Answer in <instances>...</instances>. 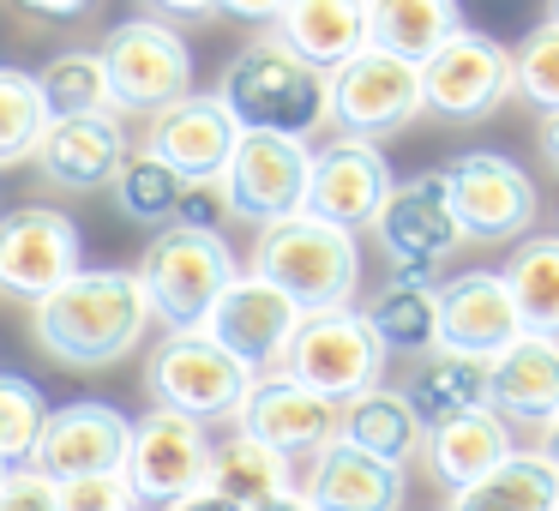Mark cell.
<instances>
[{
	"mask_svg": "<svg viewBox=\"0 0 559 511\" xmlns=\"http://www.w3.org/2000/svg\"><path fill=\"white\" fill-rule=\"evenodd\" d=\"M217 103L241 133H283V139H313L331 127V79L313 61L289 49L271 31L253 37L229 67H223Z\"/></svg>",
	"mask_w": 559,
	"mask_h": 511,
	"instance_id": "cell-2",
	"label": "cell"
},
{
	"mask_svg": "<svg viewBox=\"0 0 559 511\" xmlns=\"http://www.w3.org/2000/svg\"><path fill=\"white\" fill-rule=\"evenodd\" d=\"M79 223L49 205H19L0 217V295L7 301H43L79 271Z\"/></svg>",
	"mask_w": 559,
	"mask_h": 511,
	"instance_id": "cell-13",
	"label": "cell"
},
{
	"mask_svg": "<svg viewBox=\"0 0 559 511\" xmlns=\"http://www.w3.org/2000/svg\"><path fill=\"white\" fill-rule=\"evenodd\" d=\"M151 331V307L133 271H85L31 301V337L61 367H115Z\"/></svg>",
	"mask_w": 559,
	"mask_h": 511,
	"instance_id": "cell-1",
	"label": "cell"
},
{
	"mask_svg": "<svg viewBox=\"0 0 559 511\" xmlns=\"http://www.w3.org/2000/svg\"><path fill=\"white\" fill-rule=\"evenodd\" d=\"M229 217V199H223V181H187L181 205H175V223L181 229H217Z\"/></svg>",
	"mask_w": 559,
	"mask_h": 511,
	"instance_id": "cell-40",
	"label": "cell"
},
{
	"mask_svg": "<svg viewBox=\"0 0 559 511\" xmlns=\"http://www.w3.org/2000/svg\"><path fill=\"white\" fill-rule=\"evenodd\" d=\"M37 91H43L49 121H73V115H121V109H115V97H109V73H103V55L97 49L55 55V61L37 73Z\"/></svg>",
	"mask_w": 559,
	"mask_h": 511,
	"instance_id": "cell-33",
	"label": "cell"
},
{
	"mask_svg": "<svg viewBox=\"0 0 559 511\" xmlns=\"http://www.w3.org/2000/svg\"><path fill=\"white\" fill-rule=\"evenodd\" d=\"M25 13H37V19H73V13H85L91 0H19Z\"/></svg>",
	"mask_w": 559,
	"mask_h": 511,
	"instance_id": "cell-43",
	"label": "cell"
},
{
	"mask_svg": "<svg viewBox=\"0 0 559 511\" xmlns=\"http://www.w3.org/2000/svg\"><path fill=\"white\" fill-rule=\"evenodd\" d=\"M235 271L241 265H235L229 241H223L217 229H181V223H169V229L145 247L133 277H139V289H145L151 319H163L169 331H199L211 313V301L235 283Z\"/></svg>",
	"mask_w": 559,
	"mask_h": 511,
	"instance_id": "cell-4",
	"label": "cell"
},
{
	"mask_svg": "<svg viewBox=\"0 0 559 511\" xmlns=\"http://www.w3.org/2000/svg\"><path fill=\"white\" fill-rule=\"evenodd\" d=\"M49 109H43L37 73H19V67H0V163H25L37 151Z\"/></svg>",
	"mask_w": 559,
	"mask_h": 511,
	"instance_id": "cell-35",
	"label": "cell"
},
{
	"mask_svg": "<svg viewBox=\"0 0 559 511\" xmlns=\"http://www.w3.org/2000/svg\"><path fill=\"white\" fill-rule=\"evenodd\" d=\"M542 433H547V445H542V451H547V457H554V463H559V415H554V421H547V427H542Z\"/></svg>",
	"mask_w": 559,
	"mask_h": 511,
	"instance_id": "cell-47",
	"label": "cell"
},
{
	"mask_svg": "<svg viewBox=\"0 0 559 511\" xmlns=\"http://www.w3.org/2000/svg\"><path fill=\"white\" fill-rule=\"evenodd\" d=\"M43 415H49V397H43L31 379L19 373H0V463H31L43 433Z\"/></svg>",
	"mask_w": 559,
	"mask_h": 511,
	"instance_id": "cell-37",
	"label": "cell"
},
{
	"mask_svg": "<svg viewBox=\"0 0 559 511\" xmlns=\"http://www.w3.org/2000/svg\"><path fill=\"white\" fill-rule=\"evenodd\" d=\"M439 175L463 241H518L535 223V181L499 151H463Z\"/></svg>",
	"mask_w": 559,
	"mask_h": 511,
	"instance_id": "cell-11",
	"label": "cell"
},
{
	"mask_svg": "<svg viewBox=\"0 0 559 511\" xmlns=\"http://www.w3.org/2000/svg\"><path fill=\"white\" fill-rule=\"evenodd\" d=\"M0 511H61V487L31 463H13L0 475Z\"/></svg>",
	"mask_w": 559,
	"mask_h": 511,
	"instance_id": "cell-39",
	"label": "cell"
},
{
	"mask_svg": "<svg viewBox=\"0 0 559 511\" xmlns=\"http://www.w3.org/2000/svg\"><path fill=\"white\" fill-rule=\"evenodd\" d=\"M542 157L554 163V175H559V115H542Z\"/></svg>",
	"mask_w": 559,
	"mask_h": 511,
	"instance_id": "cell-45",
	"label": "cell"
},
{
	"mask_svg": "<svg viewBox=\"0 0 559 511\" xmlns=\"http://www.w3.org/2000/svg\"><path fill=\"white\" fill-rule=\"evenodd\" d=\"M451 511H559V463L547 451H511L451 494Z\"/></svg>",
	"mask_w": 559,
	"mask_h": 511,
	"instance_id": "cell-27",
	"label": "cell"
},
{
	"mask_svg": "<svg viewBox=\"0 0 559 511\" xmlns=\"http://www.w3.org/2000/svg\"><path fill=\"white\" fill-rule=\"evenodd\" d=\"M518 337H523V325H518V307H511V289L499 271H457L451 283H439V343L433 349L493 361Z\"/></svg>",
	"mask_w": 559,
	"mask_h": 511,
	"instance_id": "cell-20",
	"label": "cell"
},
{
	"mask_svg": "<svg viewBox=\"0 0 559 511\" xmlns=\"http://www.w3.org/2000/svg\"><path fill=\"white\" fill-rule=\"evenodd\" d=\"M271 25L301 61L331 73L367 49V0H283V13Z\"/></svg>",
	"mask_w": 559,
	"mask_h": 511,
	"instance_id": "cell-24",
	"label": "cell"
},
{
	"mask_svg": "<svg viewBox=\"0 0 559 511\" xmlns=\"http://www.w3.org/2000/svg\"><path fill=\"white\" fill-rule=\"evenodd\" d=\"M235 139H241V127L229 121V109H223L217 97H199V91H187V97H175L169 109L151 115L145 127V145L157 163H169L181 181H217L223 163H229Z\"/></svg>",
	"mask_w": 559,
	"mask_h": 511,
	"instance_id": "cell-19",
	"label": "cell"
},
{
	"mask_svg": "<svg viewBox=\"0 0 559 511\" xmlns=\"http://www.w3.org/2000/svg\"><path fill=\"white\" fill-rule=\"evenodd\" d=\"M506 289L518 307V325L535 337H559V235H530L506 259Z\"/></svg>",
	"mask_w": 559,
	"mask_h": 511,
	"instance_id": "cell-32",
	"label": "cell"
},
{
	"mask_svg": "<svg viewBox=\"0 0 559 511\" xmlns=\"http://www.w3.org/2000/svg\"><path fill=\"white\" fill-rule=\"evenodd\" d=\"M337 439H349L355 451H367V457L397 463V470H403V463L421 451L427 427H421V415L409 409L403 391L367 385V391H355V397L337 403Z\"/></svg>",
	"mask_w": 559,
	"mask_h": 511,
	"instance_id": "cell-25",
	"label": "cell"
},
{
	"mask_svg": "<svg viewBox=\"0 0 559 511\" xmlns=\"http://www.w3.org/2000/svg\"><path fill=\"white\" fill-rule=\"evenodd\" d=\"M127 445H133V421L103 397H79V403H61V409L43 415L31 470H43L49 482L103 475V470H121L127 463Z\"/></svg>",
	"mask_w": 559,
	"mask_h": 511,
	"instance_id": "cell-17",
	"label": "cell"
},
{
	"mask_svg": "<svg viewBox=\"0 0 559 511\" xmlns=\"http://www.w3.org/2000/svg\"><path fill=\"white\" fill-rule=\"evenodd\" d=\"M0 475H7V463H0Z\"/></svg>",
	"mask_w": 559,
	"mask_h": 511,
	"instance_id": "cell-49",
	"label": "cell"
},
{
	"mask_svg": "<svg viewBox=\"0 0 559 511\" xmlns=\"http://www.w3.org/2000/svg\"><path fill=\"white\" fill-rule=\"evenodd\" d=\"M457 31H463L457 0H367V43L385 55H403L415 67Z\"/></svg>",
	"mask_w": 559,
	"mask_h": 511,
	"instance_id": "cell-29",
	"label": "cell"
},
{
	"mask_svg": "<svg viewBox=\"0 0 559 511\" xmlns=\"http://www.w3.org/2000/svg\"><path fill=\"white\" fill-rule=\"evenodd\" d=\"M421 451H427V470L439 475V487H469L475 475H487L499 457H511V427L499 421L493 409H469V415H451V421H439V427H427V439H421Z\"/></svg>",
	"mask_w": 559,
	"mask_h": 511,
	"instance_id": "cell-26",
	"label": "cell"
},
{
	"mask_svg": "<svg viewBox=\"0 0 559 511\" xmlns=\"http://www.w3.org/2000/svg\"><path fill=\"white\" fill-rule=\"evenodd\" d=\"M163 511H241V506H235V499H223V494H211V487H193V494L169 499Z\"/></svg>",
	"mask_w": 559,
	"mask_h": 511,
	"instance_id": "cell-42",
	"label": "cell"
},
{
	"mask_svg": "<svg viewBox=\"0 0 559 511\" xmlns=\"http://www.w3.org/2000/svg\"><path fill=\"white\" fill-rule=\"evenodd\" d=\"M205 487L223 494V499H235L241 511H253V506H265V499H277V494L295 487V457H283V451L259 445V439L235 433V439H223V445H211Z\"/></svg>",
	"mask_w": 559,
	"mask_h": 511,
	"instance_id": "cell-30",
	"label": "cell"
},
{
	"mask_svg": "<svg viewBox=\"0 0 559 511\" xmlns=\"http://www.w3.org/2000/svg\"><path fill=\"white\" fill-rule=\"evenodd\" d=\"M103 73H109V97L127 115H157L175 97L193 91V49L175 25L163 19H127L103 43Z\"/></svg>",
	"mask_w": 559,
	"mask_h": 511,
	"instance_id": "cell-7",
	"label": "cell"
},
{
	"mask_svg": "<svg viewBox=\"0 0 559 511\" xmlns=\"http://www.w3.org/2000/svg\"><path fill=\"white\" fill-rule=\"evenodd\" d=\"M163 13H181V19H199V13H217V0H157Z\"/></svg>",
	"mask_w": 559,
	"mask_h": 511,
	"instance_id": "cell-46",
	"label": "cell"
},
{
	"mask_svg": "<svg viewBox=\"0 0 559 511\" xmlns=\"http://www.w3.org/2000/svg\"><path fill=\"white\" fill-rule=\"evenodd\" d=\"M235 433L259 439V445L283 451V457H313L325 439H337V403L295 385L289 373L253 379V391L235 409Z\"/></svg>",
	"mask_w": 559,
	"mask_h": 511,
	"instance_id": "cell-18",
	"label": "cell"
},
{
	"mask_svg": "<svg viewBox=\"0 0 559 511\" xmlns=\"http://www.w3.org/2000/svg\"><path fill=\"white\" fill-rule=\"evenodd\" d=\"M109 187H115L121 217H133V223H175V205H181V187L187 181L169 169V163L151 157V151H127Z\"/></svg>",
	"mask_w": 559,
	"mask_h": 511,
	"instance_id": "cell-34",
	"label": "cell"
},
{
	"mask_svg": "<svg viewBox=\"0 0 559 511\" xmlns=\"http://www.w3.org/2000/svg\"><path fill=\"white\" fill-rule=\"evenodd\" d=\"M325 79H331V121L355 139L379 145L385 133H403L421 115V67L373 49V43L361 55H349L343 67H331Z\"/></svg>",
	"mask_w": 559,
	"mask_h": 511,
	"instance_id": "cell-8",
	"label": "cell"
},
{
	"mask_svg": "<svg viewBox=\"0 0 559 511\" xmlns=\"http://www.w3.org/2000/svg\"><path fill=\"white\" fill-rule=\"evenodd\" d=\"M301 494L313 499V511H403V470L355 451L349 439H325Z\"/></svg>",
	"mask_w": 559,
	"mask_h": 511,
	"instance_id": "cell-23",
	"label": "cell"
},
{
	"mask_svg": "<svg viewBox=\"0 0 559 511\" xmlns=\"http://www.w3.org/2000/svg\"><path fill=\"white\" fill-rule=\"evenodd\" d=\"M295 325H301V307H295L277 283H265L259 271H235V283L211 301V313L199 331H205L217 349H229L241 367L265 373V367L283 361Z\"/></svg>",
	"mask_w": 559,
	"mask_h": 511,
	"instance_id": "cell-14",
	"label": "cell"
},
{
	"mask_svg": "<svg viewBox=\"0 0 559 511\" xmlns=\"http://www.w3.org/2000/svg\"><path fill=\"white\" fill-rule=\"evenodd\" d=\"M253 367H241L229 349L205 337V331H169V343H157L145 367V391L163 409H181L193 421H229L241 409V397L253 391Z\"/></svg>",
	"mask_w": 559,
	"mask_h": 511,
	"instance_id": "cell-6",
	"label": "cell"
},
{
	"mask_svg": "<svg viewBox=\"0 0 559 511\" xmlns=\"http://www.w3.org/2000/svg\"><path fill=\"white\" fill-rule=\"evenodd\" d=\"M253 271L277 283L301 313H325V307H349L361 289V247L337 223L313 217V211H289L259 229Z\"/></svg>",
	"mask_w": 559,
	"mask_h": 511,
	"instance_id": "cell-3",
	"label": "cell"
},
{
	"mask_svg": "<svg viewBox=\"0 0 559 511\" xmlns=\"http://www.w3.org/2000/svg\"><path fill=\"white\" fill-rule=\"evenodd\" d=\"M127 157L121 115H73V121H49L31 151V163L43 169V181L67 187V193H97L115 181Z\"/></svg>",
	"mask_w": 559,
	"mask_h": 511,
	"instance_id": "cell-22",
	"label": "cell"
},
{
	"mask_svg": "<svg viewBox=\"0 0 559 511\" xmlns=\"http://www.w3.org/2000/svg\"><path fill=\"white\" fill-rule=\"evenodd\" d=\"M205 463H211L205 421L157 403L145 421H133V445H127L121 475L133 482L139 506H169V499L205 487Z\"/></svg>",
	"mask_w": 559,
	"mask_h": 511,
	"instance_id": "cell-15",
	"label": "cell"
},
{
	"mask_svg": "<svg viewBox=\"0 0 559 511\" xmlns=\"http://www.w3.org/2000/svg\"><path fill=\"white\" fill-rule=\"evenodd\" d=\"M283 373L295 385L319 391V397L343 403L355 391L379 385V367H385V349L367 331L361 307H325V313H301L289 349H283Z\"/></svg>",
	"mask_w": 559,
	"mask_h": 511,
	"instance_id": "cell-5",
	"label": "cell"
},
{
	"mask_svg": "<svg viewBox=\"0 0 559 511\" xmlns=\"http://www.w3.org/2000/svg\"><path fill=\"white\" fill-rule=\"evenodd\" d=\"M253 511H313V499L301 494V487H289V494H277V499H265V506H253Z\"/></svg>",
	"mask_w": 559,
	"mask_h": 511,
	"instance_id": "cell-44",
	"label": "cell"
},
{
	"mask_svg": "<svg viewBox=\"0 0 559 511\" xmlns=\"http://www.w3.org/2000/svg\"><path fill=\"white\" fill-rule=\"evenodd\" d=\"M511 97H523L542 115H559V25L554 19H542L523 37V49L511 55Z\"/></svg>",
	"mask_w": 559,
	"mask_h": 511,
	"instance_id": "cell-36",
	"label": "cell"
},
{
	"mask_svg": "<svg viewBox=\"0 0 559 511\" xmlns=\"http://www.w3.org/2000/svg\"><path fill=\"white\" fill-rule=\"evenodd\" d=\"M511 97V49L463 25L421 61V115L439 121H487Z\"/></svg>",
	"mask_w": 559,
	"mask_h": 511,
	"instance_id": "cell-9",
	"label": "cell"
},
{
	"mask_svg": "<svg viewBox=\"0 0 559 511\" xmlns=\"http://www.w3.org/2000/svg\"><path fill=\"white\" fill-rule=\"evenodd\" d=\"M361 319H367V331L379 337L385 355L433 349L439 343V289H433V277H397V271H391V283L361 307Z\"/></svg>",
	"mask_w": 559,
	"mask_h": 511,
	"instance_id": "cell-28",
	"label": "cell"
},
{
	"mask_svg": "<svg viewBox=\"0 0 559 511\" xmlns=\"http://www.w3.org/2000/svg\"><path fill=\"white\" fill-rule=\"evenodd\" d=\"M307 169H313V151L307 139H283V133H241L223 163V199H229V217H247L253 229L301 211L307 199Z\"/></svg>",
	"mask_w": 559,
	"mask_h": 511,
	"instance_id": "cell-10",
	"label": "cell"
},
{
	"mask_svg": "<svg viewBox=\"0 0 559 511\" xmlns=\"http://www.w3.org/2000/svg\"><path fill=\"white\" fill-rule=\"evenodd\" d=\"M391 193V163L373 139H355V133H337L331 145L313 151V169H307V199L301 211L337 223V229L361 235L373 229L379 205Z\"/></svg>",
	"mask_w": 559,
	"mask_h": 511,
	"instance_id": "cell-16",
	"label": "cell"
},
{
	"mask_svg": "<svg viewBox=\"0 0 559 511\" xmlns=\"http://www.w3.org/2000/svg\"><path fill=\"white\" fill-rule=\"evenodd\" d=\"M55 487H61V511H139V494L121 470L73 475V482H55Z\"/></svg>",
	"mask_w": 559,
	"mask_h": 511,
	"instance_id": "cell-38",
	"label": "cell"
},
{
	"mask_svg": "<svg viewBox=\"0 0 559 511\" xmlns=\"http://www.w3.org/2000/svg\"><path fill=\"white\" fill-rule=\"evenodd\" d=\"M487 409L506 427H547L559 415V337L523 331L487 361Z\"/></svg>",
	"mask_w": 559,
	"mask_h": 511,
	"instance_id": "cell-21",
	"label": "cell"
},
{
	"mask_svg": "<svg viewBox=\"0 0 559 511\" xmlns=\"http://www.w3.org/2000/svg\"><path fill=\"white\" fill-rule=\"evenodd\" d=\"M409 409L421 415V427H439L451 415H469L487 403V361L481 355H457V349H427V361L409 379Z\"/></svg>",
	"mask_w": 559,
	"mask_h": 511,
	"instance_id": "cell-31",
	"label": "cell"
},
{
	"mask_svg": "<svg viewBox=\"0 0 559 511\" xmlns=\"http://www.w3.org/2000/svg\"><path fill=\"white\" fill-rule=\"evenodd\" d=\"M373 235L385 247L397 277H433L439 259H451L463 247L457 211L445 199V175H415V181H391L385 205L373 217Z\"/></svg>",
	"mask_w": 559,
	"mask_h": 511,
	"instance_id": "cell-12",
	"label": "cell"
},
{
	"mask_svg": "<svg viewBox=\"0 0 559 511\" xmlns=\"http://www.w3.org/2000/svg\"><path fill=\"white\" fill-rule=\"evenodd\" d=\"M547 19H554V25H559V0H547Z\"/></svg>",
	"mask_w": 559,
	"mask_h": 511,
	"instance_id": "cell-48",
	"label": "cell"
},
{
	"mask_svg": "<svg viewBox=\"0 0 559 511\" xmlns=\"http://www.w3.org/2000/svg\"><path fill=\"white\" fill-rule=\"evenodd\" d=\"M217 13L247 19V25H271V19L283 13V0H217Z\"/></svg>",
	"mask_w": 559,
	"mask_h": 511,
	"instance_id": "cell-41",
	"label": "cell"
}]
</instances>
